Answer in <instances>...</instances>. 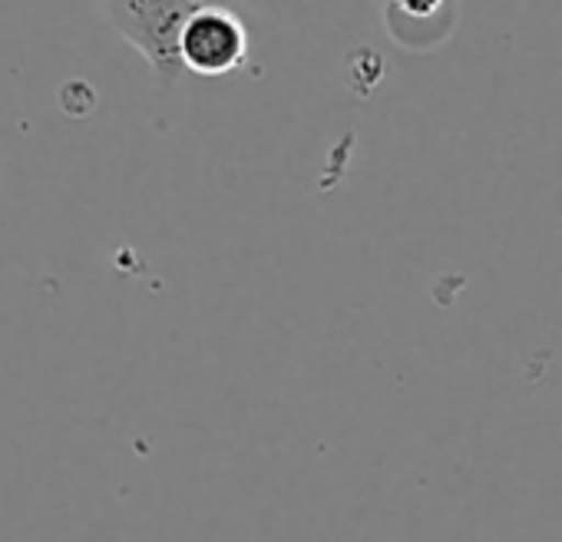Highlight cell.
Listing matches in <instances>:
<instances>
[{"mask_svg": "<svg viewBox=\"0 0 562 542\" xmlns=\"http://www.w3.org/2000/svg\"><path fill=\"white\" fill-rule=\"evenodd\" d=\"M179 60L186 74L195 77H225L248 60V27L235 11L218 0L199 8L179 37Z\"/></svg>", "mask_w": 562, "mask_h": 542, "instance_id": "7a4b0ae2", "label": "cell"}, {"mask_svg": "<svg viewBox=\"0 0 562 542\" xmlns=\"http://www.w3.org/2000/svg\"><path fill=\"white\" fill-rule=\"evenodd\" d=\"M212 0H103L113 31L149 64L162 87H172L186 67L179 60V37L186 21Z\"/></svg>", "mask_w": 562, "mask_h": 542, "instance_id": "6da1fadb", "label": "cell"}, {"mask_svg": "<svg viewBox=\"0 0 562 542\" xmlns=\"http://www.w3.org/2000/svg\"><path fill=\"white\" fill-rule=\"evenodd\" d=\"M443 4H447V0H394V8H401L407 18H430Z\"/></svg>", "mask_w": 562, "mask_h": 542, "instance_id": "3957f363", "label": "cell"}]
</instances>
